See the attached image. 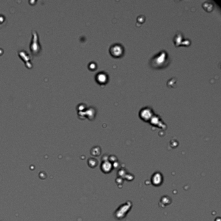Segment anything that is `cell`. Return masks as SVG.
<instances>
[{"label": "cell", "mask_w": 221, "mask_h": 221, "mask_svg": "<svg viewBox=\"0 0 221 221\" xmlns=\"http://www.w3.org/2000/svg\"><path fill=\"white\" fill-rule=\"evenodd\" d=\"M30 49L33 55H38L42 49L40 44L39 42V36H38V34L35 31L32 32V38L30 45Z\"/></svg>", "instance_id": "6da1fadb"}, {"label": "cell", "mask_w": 221, "mask_h": 221, "mask_svg": "<svg viewBox=\"0 0 221 221\" xmlns=\"http://www.w3.org/2000/svg\"><path fill=\"white\" fill-rule=\"evenodd\" d=\"M122 51H123V48L122 46L119 45V44H115L111 47L110 48V52L111 54L114 56H119L122 54Z\"/></svg>", "instance_id": "7a4b0ae2"}]
</instances>
